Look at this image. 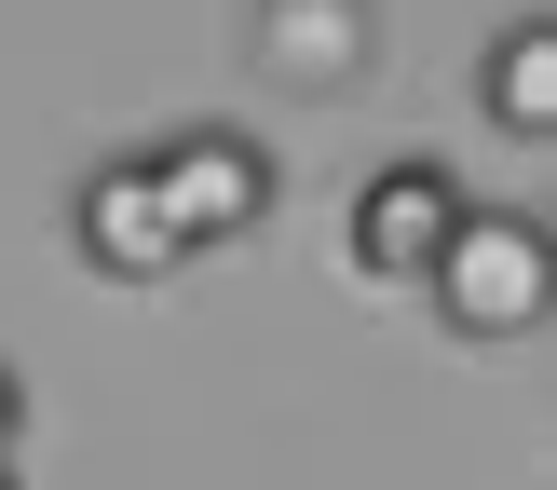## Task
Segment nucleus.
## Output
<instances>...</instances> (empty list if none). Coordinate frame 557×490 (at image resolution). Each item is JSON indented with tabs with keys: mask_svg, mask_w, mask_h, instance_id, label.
Here are the masks:
<instances>
[{
	"mask_svg": "<svg viewBox=\"0 0 557 490\" xmlns=\"http://www.w3.org/2000/svg\"><path fill=\"white\" fill-rule=\"evenodd\" d=\"M476 218V191L449 177L435 150H408V163H381L368 191H354V218H341V259L368 272V286H422L435 272V245Z\"/></svg>",
	"mask_w": 557,
	"mask_h": 490,
	"instance_id": "obj_3",
	"label": "nucleus"
},
{
	"mask_svg": "<svg viewBox=\"0 0 557 490\" xmlns=\"http://www.w3.org/2000/svg\"><path fill=\"white\" fill-rule=\"evenodd\" d=\"M0 490H27V477H14V463H0Z\"/></svg>",
	"mask_w": 557,
	"mask_h": 490,
	"instance_id": "obj_8",
	"label": "nucleus"
},
{
	"mask_svg": "<svg viewBox=\"0 0 557 490\" xmlns=\"http://www.w3.org/2000/svg\"><path fill=\"white\" fill-rule=\"evenodd\" d=\"M476 109L517 136V150H544V136H557V27H544V14L504 27V41L476 54Z\"/></svg>",
	"mask_w": 557,
	"mask_h": 490,
	"instance_id": "obj_5",
	"label": "nucleus"
},
{
	"mask_svg": "<svg viewBox=\"0 0 557 490\" xmlns=\"http://www.w3.org/2000/svg\"><path fill=\"white\" fill-rule=\"evenodd\" d=\"M14 436H27V381H14V354H0V463H14Z\"/></svg>",
	"mask_w": 557,
	"mask_h": 490,
	"instance_id": "obj_7",
	"label": "nucleus"
},
{
	"mask_svg": "<svg viewBox=\"0 0 557 490\" xmlns=\"http://www.w3.org/2000/svg\"><path fill=\"white\" fill-rule=\"evenodd\" d=\"M69 245H82V272H109V286H163V272L190 259L136 150H109V163H82V177H69Z\"/></svg>",
	"mask_w": 557,
	"mask_h": 490,
	"instance_id": "obj_4",
	"label": "nucleus"
},
{
	"mask_svg": "<svg viewBox=\"0 0 557 490\" xmlns=\"http://www.w3.org/2000/svg\"><path fill=\"white\" fill-rule=\"evenodd\" d=\"M150 191H163V218H177V245L205 259V245H245L272 218V191H286V163H272V136H245V123H177V136H150Z\"/></svg>",
	"mask_w": 557,
	"mask_h": 490,
	"instance_id": "obj_2",
	"label": "nucleus"
},
{
	"mask_svg": "<svg viewBox=\"0 0 557 490\" xmlns=\"http://www.w3.org/2000/svg\"><path fill=\"white\" fill-rule=\"evenodd\" d=\"M368 41H381V27L354 14V0H313V14H259V69L313 82V96H326V82H354V69H368Z\"/></svg>",
	"mask_w": 557,
	"mask_h": 490,
	"instance_id": "obj_6",
	"label": "nucleus"
},
{
	"mask_svg": "<svg viewBox=\"0 0 557 490\" xmlns=\"http://www.w3.org/2000/svg\"><path fill=\"white\" fill-rule=\"evenodd\" d=\"M422 299H435V327H449V341H476V354L531 341V327L557 314V232H544L531 205H476L449 245H435Z\"/></svg>",
	"mask_w": 557,
	"mask_h": 490,
	"instance_id": "obj_1",
	"label": "nucleus"
}]
</instances>
